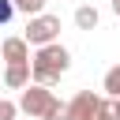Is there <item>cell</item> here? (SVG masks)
I'll use <instances>...</instances> for the list:
<instances>
[{
  "instance_id": "cell-1",
  "label": "cell",
  "mask_w": 120,
  "mask_h": 120,
  "mask_svg": "<svg viewBox=\"0 0 120 120\" xmlns=\"http://www.w3.org/2000/svg\"><path fill=\"white\" fill-rule=\"evenodd\" d=\"M71 68V52H68V45H45V49H34V56H30V82H38V86H56L60 82V75Z\"/></svg>"
},
{
  "instance_id": "cell-2",
  "label": "cell",
  "mask_w": 120,
  "mask_h": 120,
  "mask_svg": "<svg viewBox=\"0 0 120 120\" xmlns=\"http://www.w3.org/2000/svg\"><path fill=\"white\" fill-rule=\"evenodd\" d=\"M19 112H26L30 120H64V101H60L49 86L30 82V86L19 94Z\"/></svg>"
},
{
  "instance_id": "cell-3",
  "label": "cell",
  "mask_w": 120,
  "mask_h": 120,
  "mask_svg": "<svg viewBox=\"0 0 120 120\" xmlns=\"http://www.w3.org/2000/svg\"><path fill=\"white\" fill-rule=\"evenodd\" d=\"M22 38H26V45H34V49L56 45V41H60V19L49 15V11H45V15H34V19H26Z\"/></svg>"
},
{
  "instance_id": "cell-4",
  "label": "cell",
  "mask_w": 120,
  "mask_h": 120,
  "mask_svg": "<svg viewBox=\"0 0 120 120\" xmlns=\"http://www.w3.org/2000/svg\"><path fill=\"white\" fill-rule=\"evenodd\" d=\"M98 94L94 90H79L68 105H64V120H94L98 116Z\"/></svg>"
},
{
  "instance_id": "cell-5",
  "label": "cell",
  "mask_w": 120,
  "mask_h": 120,
  "mask_svg": "<svg viewBox=\"0 0 120 120\" xmlns=\"http://www.w3.org/2000/svg\"><path fill=\"white\" fill-rule=\"evenodd\" d=\"M0 60H4V68H11V64H30V45H26V38H4V41H0Z\"/></svg>"
},
{
  "instance_id": "cell-6",
  "label": "cell",
  "mask_w": 120,
  "mask_h": 120,
  "mask_svg": "<svg viewBox=\"0 0 120 120\" xmlns=\"http://www.w3.org/2000/svg\"><path fill=\"white\" fill-rule=\"evenodd\" d=\"M8 90H26L30 86V64H11L4 68V79H0Z\"/></svg>"
},
{
  "instance_id": "cell-7",
  "label": "cell",
  "mask_w": 120,
  "mask_h": 120,
  "mask_svg": "<svg viewBox=\"0 0 120 120\" xmlns=\"http://www.w3.org/2000/svg\"><path fill=\"white\" fill-rule=\"evenodd\" d=\"M98 19H101V15H98L94 4H79V8H75V26H79V30H94Z\"/></svg>"
},
{
  "instance_id": "cell-8",
  "label": "cell",
  "mask_w": 120,
  "mask_h": 120,
  "mask_svg": "<svg viewBox=\"0 0 120 120\" xmlns=\"http://www.w3.org/2000/svg\"><path fill=\"white\" fill-rule=\"evenodd\" d=\"M101 90H105L112 101L120 98V64H112V68L105 71V79H101Z\"/></svg>"
},
{
  "instance_id": "cell-9",
  "label": "cell",
  "mask_w": 120,
  "mask_h": 120,
  "mask_svg": "<svg viewBox=\"0 0 120 120\" xmlns=\"http://www.w3.org/2000/svg\"><path fill=\"white\" fill-rule=\"evenodd\" d=\"M11 4H15V11H19V15H26V19L45 15V0H11Z\"/></svg>"
},
{
  "instance_id": "cell-10",
  "label": "cell",
  "mask_w": 120,
  "mask_h": 120,
  "mask_svg": "<svg viewBox=\"0 0 120 120\" xmlns=\"http://www.w3.org/2000/svg\"><path fill=\"white\" fill-rule=\"evenodd\" d=\"M94 120H116V109H112V98H101L98 101V116Z\"/></svg>"
},
{
  "instance_id": "cell-11",
  "label": "cell",
  "mask_w": 120,
  "mask_h": 120,
  "mask_svg": "<svg viewBox=\"0 0 120 120\" xmlns=\"http://www.w3.org/2000/svg\"><path fill=\"white\" fill-rule=\"evenodd\" d=\"M15 116H19V101L0 98V120H15Z\"/></svg>"
},
{
  "instance_id": "cell-12",
  "label": "cell",
  "mask_w": 120,
  "mask_h": 120,
  "mask_svg": "<svg viewBox=\"0 0 120 120\" xmlns=\"http://www.w3.org/2000/svg\"><path fill=\"white\" fill-rule=\"evenodd\" d=\"M11 15H15V4H11V0H0V26H8Z\"/></svg>"
},
{
  "instance_id": "cell-13",
  "label": "cell",
  "mask_w": 120,
  "mask_h": 120,
  "mask_svg": "<svg viewBox=\"0 0 120 120\" xmlns=\"http://www.w3.org/2000/svg\"><path fill=\"white\" fill-rule=\"evenodd\" d=\"M112 109H116V120H120V98H116V101H112Z\"/></svg>"
},
{
  "instance_id": "cell-14",
  "label": "cell",
  "mask_w": 120,
  "mask_h": 120,
  "mask_svg": "<svg viewBox=\"0 0 120 120\" xmlns=\"http://www.w3.org/2000/svg\"><path fill=\"white\" fill-rule=\"evenodd\" d=\"M112 11H116V15H120V0H112Z\"/></svg>"
},
{
  "instance_id": "cell-15",
  "label": "cell",
  "mask_w": 120,
  "mask_h": 120,
  "mask_svg": "<svg viewBox=\"0 0 120 120\" xmlns=\"http://www.w3.org/2000/svg\"><path fill=\"white\" fill-rule=\"evenodd\" d=\"M0 90H4V82H0ZM0 98H4V94H0Z\"/></svg>"
}]
</instances>
